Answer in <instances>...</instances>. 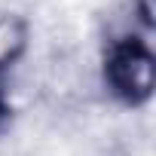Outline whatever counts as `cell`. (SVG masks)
I'll list each match as a JSON object with an SVG mask.
<instances>
[{"label": "cell", "instance_id": "obj_1", "mask_svg": "<svg viewBox=\"0 0 156 156\" xmlns=\"http://www.w3.org/2000/svg\"><path fill=\"white\" fill-rule=\"evenodd\" d=\"M101 73L107 92L119 104L126 107L147 104L156 89V55L150 49V40L141 34H122L110 40L104 49Z\"/></svg>", "mask_w": 156, "mask_h": 156}, {"label": "cell", "instance_id": "obj_2", "mask_svg": "<svg viewBox=\"0 0 156 156\" xmlns=\"http://www.w3.org/2000/svg\"><path fill=\"white\" fill-rule=\"evenodd\" d=\"M31 28L19 12H0V73H6L28 49Z\"/></svg>", "mask_w": 156, "mask_h": 156}, {"label": "cell", "instance_id": "obj_3", "mask_svg": "<svg viewBox=\"0 0 156 156\" xmlns=\"http://www.w3.org/2000/svg\"><path fill=\"white\" fill-rule=\"evenodd\" d=\"M12 122V98H9V83L6 73H0V132Z\"/></svg>", "mask_w": 156, "mask_h": 156}, {"label": "cell", "instance_id": "obj_4", "mask_svg": "<svg viewBox=\"0 0 156 156\" xmlns=\"http://www.w3.org/2000/svg\"><path fill=\"white\" fill-rule=\"evenodd\" d=\"M132 9L141 22L144 31H153L156 28V9H153V0H132Z\"/></svg>", "mask_w": 156, "mask_h": 156}]
</instances>
